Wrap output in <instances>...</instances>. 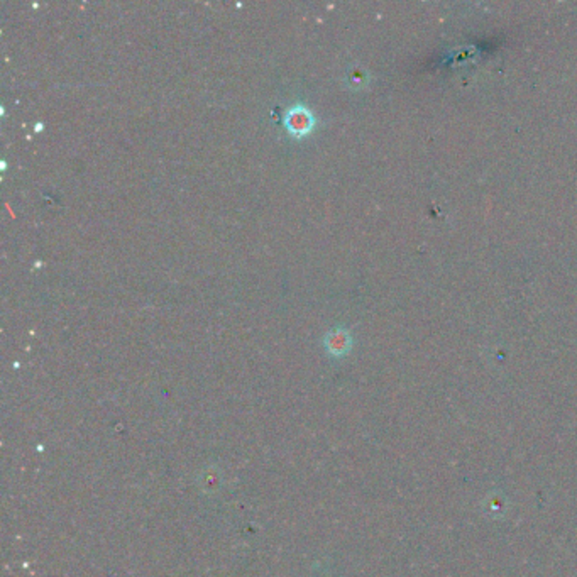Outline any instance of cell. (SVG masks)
<instances>
[{
    "instance_id": "obj_1",
    "label": "cell",
    "mask_w": 577,
    "mask_h": 577,
    "mask_svg": "<svg viewBox=\"0 0 577 577\" xmlns=\"http://www.w3.org/2000/svg\"><path fill=\"white\" fill-rule=\"evenodd\" d=\"M327 344L334 354H344L350 347V337L346 330H335L327 337Z\"/></svg>"
},
{
    "instance_id": "obj_2",
    "label": "cell",
    "mask_w": 577,
    "mask_h": 577,
    "mask_svg": "<svg viewBox=\"0 0 577 577\" xmlns=\"http://www.w3.org/2000/svg\"><path fill=\"white\" fill-rule=\"evenodd\" d=\"M311 117L308 112L303 111V108H298V111H291L290 115H288V126L293 129L295 132H305L310 129Z\"/></svg>"
}]
</instances>
